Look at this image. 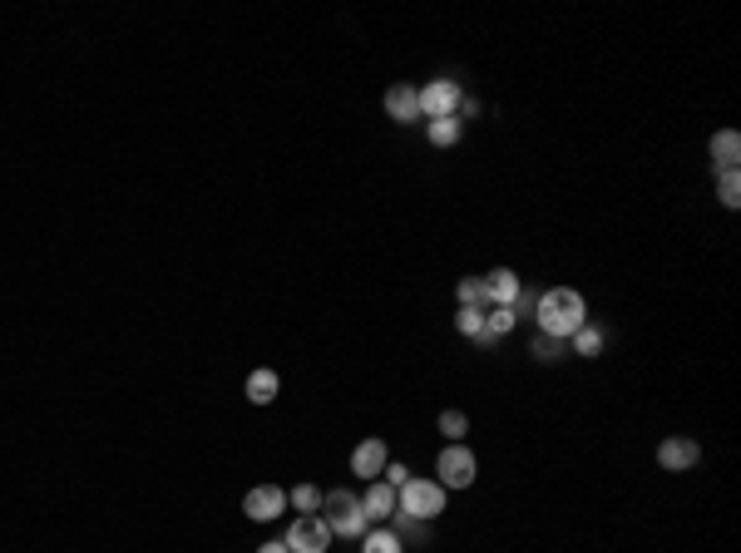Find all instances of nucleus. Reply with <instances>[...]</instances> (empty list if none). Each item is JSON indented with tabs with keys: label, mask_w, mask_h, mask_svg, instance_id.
<instances>
[{
	"label": "nucleus",
	"mask_w": 741,
	"mask_h": 553,
	"mask_svg": "<svg viewBox=\"0 0 741 553\" xmlns=\"http://www.w3.org/2000/svg\"><path fill=\"white\" fill-rule=\"evenodd\" d=\"M386 465H391V450H386V440H381V435H371V440H361V445L351 450V474H356L361 484L381 479Z\"/></svg>",
	"instance_id": "6e6552de"
},
{
	"label": "nucleus",
	"mask_w": 741,
	"mask_h": 553,
	"mask_svg": "<svg viewBox=\"0 0 741 553\" xmlns=\"http://www.w3.org/2000/svg\"><path fill=\"white\" fill-rule=\"evenodd\" d=\"M415 99H420V119H455L465 89H460L455 79H430V84L415 89Z\"/></svg>",
	"instance_id": "39448f33"
},
{
	"label": "nucleus",
	"mask_w": 741,
	"mask_h": 553,
	"mask_svg": "<svg viewBox=\"0 0 741 553\" xmlns=\"http://www.w3.org/2000/svg\"><path fill=\"white\" fill-rule=\"evenodd\" d=\"M435 430L445 435V445H465V435H470V415H465V410H440Z\"/></svg>",
	"instance_id": "f3484780"
},
{
	"label": "nucleus",
	"mask_w": 741,
	"mask_h": 553,
	"mask_svg": "<svg viewBox=\"0 0 741 553\" xmlns=\"http://www.w3.org/2000/svg\"><path fill=\"white\" fill-rule=\"evenodd\" d=\"M386 114H391L396 124H415V119H420L415 84H391V89H386Z\"/></svg>",
	"instance_id": "ddd939ff"
},
{
	"label": "nucleus",
	"mask_w": 741,
	"mask_h": 553,
	"mask_svg": "<svg viewBox=\"0 0 741 553\" xmlns=\"http://www.w3.org/2000/svg\"><path fill=\"white\" fill-rule=\"evenodd\" d=\"M455 297H460V307H490L485 302V277H460V287H455Z\"/></svg>",
	"instance_id": "412c9836"
},
{
	"label": "nucleus",
	"mask_w": 741,
	"mask_h": 553,
	"mask_svg": "<svg viewBox=\"0 0 741 553\" xmlns=\"http://www.w3.org/2000/svg\"><path fill=\"white\" fill-rule=\"evenodd\" d=\"M361 509H366V519L391 524V519H396V489H391L386 479H371V484H366V494H361Z\"/></svg>",
	"instance_id": "9b49d317"
},
{
	"label": "nucleus",
	"mask_w": 741,
	"mask_h": 553,
	"mask_svg": "<svg viewBox=\"0 0 741 553\" xmlns=\"http://www.w3.org/2000/svg\"><path fill=\"white\" fill-rule=\"evenodd\" d=\"M322 519H327L331 539H361V534L371 529V519H366V509H361V499H356L351 489L322 494Z\"/></svg>",
	"instance_id": "7ed1b4c3"
},
{
	"label": "nucleus",
	"mask_w": 741,
	"mask_h": 553,
	"mask_svg": "<svg viewBox=\"0 0 741 553\" xmlns=\"http://www.w3.org/2000/svg\"><path fill=\"white\" fill-rule=\"evenodd\" d=\"M475 479H480V460L470 445H445L435 455V484L440 489H470Z\"/></svg>",
	"instance_id": "20e7f679"
},
{
	"label": "nucleus",
	"mask_w": 741,
	"mask_h": 553,
	"mask_svg": "<svg viewBox=\"0 0 741 553\" xmlns=\"http://www.w3.org/2000/svg\"><path fill=\"white\" fill-rule=\"evenodd\" d=\"M257 553H292V549H287L282 539H272V544H262V549H257Z\"/></svg>",
	"instance_id": "393cba45"
},
{
	"label": "nucleus",
	"mask_w": 741,
	"mask_h": 553,
	"mask_svg": "<svg viewBox=\"0 0 741 553\" xmlns=\"http://www.w3.org/2000/svg\"><path fill=\"white\" fill-rule=\"evenodd\" d=\"M361 553H406V539L381 524V529H366V534H361Z\"/></svg>",
	"instance_id": "2eb2a0df"
},
{
	"label": "nucleus",
	"mask_w": 741,
	"mask_h": 553,
	"mask_svg": "<svg viewBox=\"0 0 741 553\" xmlns=\"http://www.w3.org/2000/svg\"><path fill=\"white\" fill-rule=\"evenodd\" d=\"M707 158H712V168H737L741 163V134L737 129H717V134L707 139Z\"/></svg>",
	"instance_id": "f8f14e48"
},
{
	"label": "nucleus",
	"mask_w": 741,
	"mask_h": 553,
	"mask_svg": "<svg viewBox=\"0 0 741 553\" xmlns=\"http://www.w3.org/2000/svg\"><path fill=\"white\" fill-rule=\"evenodd\" d=\"M243 514L252 524H272L277 514H287V489L282 484H252L243 494Z\"/></svg>",
	"instance_id": "0eeeda50"
},
{
	"label": "nucleus",
	"mask_w": 741,
	"mask_h": 553,
	"mask_svg": "<svg viewBox=\"0 0 741 553\" xmlns=\"http://www.w3.org/2000/svg\"><path fill=\"white\" fill-rule=\"evenodd\" d=\"M277 395H282V376H277V371L257 366V371L247 376V400H252V405H272Z\"/></svg>",
	"instance_id": "4468645a"
},
{
	"label": "nucleus",
	"mask_w": 741,
	"mask_h": 553,
	"mask_svg": "<svg viewBox=\"0 0 741 553\" xmlns=\"http://www.w3.org/2000/svg\"><path fill=\"white\" fill-rule=\"evenodd\" d=\"M519 297H524V282H519L514 267L485 272V302H490V307H519Z\"/></svg>",
	"instance_id": "9d476101"
},
{
	"label": "nucleus",
	"mask_w": 741,
	"mask_h": 553,
	"mask_svg": "<svg viewBox=\"0 0 741 553\" xmlns=\"http://www.w3.org/2000/svg\"><path fill=\"white\" fill-rule=\"evenodd\" d=\"M569 346H574V356H603V331L598 326H578L574 336H569Z\"/></svg>",
	"instance_id": "a211bd4d"
},
{
	"label": "nucleus",
	"mask_w": 741,
	"mask_h": 553,
	"mask_svg": "<svg viewBox=\"0 0 741 553\" xmlns=\"http://www.w3.org/2000/svg\"><path fill=\"white\" fill-rule=\"evenodd\" d=\"M292 553H327L331 549V529L322 514H297L287 524V539H282Z\"/></svg>",
	"instance_id": "423d86ee"
},
{
	"label": "nucleus",
	"mask_w": 741,
	"mask_h": 553,
	"mask_svg": "<svg viewBox=\"0 0 741 553\" xmlns=\"http://www.w3.org/2000/svg\"><path fill=\"white\" fill-rule=\"evenodd\" d=\"M381 479H386V484H391V489H401V484H406V479H411V470H406V465H401V460H396V465H386V470H381Z\"/></svg>",
	"instance_id": "b1692460"
},
{
	"label": "nucleus",
	"mask_w": 741,
	"mask_h": 553,
	"mask_svg": "<svg viewBox=\"0 0 741 553\" xmlns=\"http://www.w3.org/2000/svg\"><path fill=\"white\" fill-rule=\"evenodd\" d=\"M697 460H702V445H697L692 435H667V440H662V445H658V465H662V470H667V474H682V470H692Z\"/></svg>",
	"instance_id": "1a4fd4ad"
},
{
	"label": "nucleus",
	"mask_w": 741,
	"mask_h": 553,
	"mask_svg": "<svg viewBox=\"0 0 741 553\" xmlns=\"http://www.w3.org/2000/svg\"><path fill=\"white\" fill-rule=\"evenodd\" d=\"M569 351V341H554V336H534V356L539 361H559Z\"/></svg>",
	"instance_id": "5701e85b"
},
{
	"label": "nucleus",
	"mask_w": 741,
	"mask_h": 553,
	"mask_svg": "<svg viewBox=\"0 0 741 553\" xmlns=\"http://www.w3.org/2000/svg\"><path fill=\"white\" fill-rule=\"evenodd\" d=\"M287 504H292L297 514H322V489H317V484H297V489L287 494Z\"/></svg>",
	"instance_id": "aec40b11"
},
{
	"label": "nucleus",
	"mask_w": 741,
	"mask_h": 553,
	"mask_svg": "<svg viewBox=\"0 0 741 553\" xmlns=\"http://www.w3.org/2000/svg\"><path fill=\"white\" fill-rule=\"evenodd\" d=\"M425 134L435 149H455L460 134H465V119H425Z\"/></svg>",
	"instance_id": "dca6fc26"
},
{
	"label": "nucleus",
	"mask_w": 741,
	"mask_h": 553,
	"mask_svg": "<svg viewBox=\"0 0 741 553\" xmlns=\"http://www.w3.org/2000/svg\"><path fill=\"white\" fill-rule=\"evenodd\" d=\"M445 494H450V489H440L435 479L411 474V479L396 489V514H401V519H415V524H430V519L445 514Z\"/></svg>",
	"instance_id": "f03ea898"
},
{
	"label": "nucleus",
	"mask_w": 741,
	"mask_h": 553,
	"mask_svg": "<svg viewBox=\"0 0 741 553\" xmlns=\"http://www.w3.org/2000/svg\"><path fill=\"white\" fill-rule=\"evenodd\" d=\"M717 198H722V208H737L741 203V168H717Z\"/></svg>",
	"instance_id": "6ab92c4d"
},
{
	"label": "nucleus",
	"mask_w": 741,
	"mask_h": 553,
	"mask_svg": "<svg viewBox=\"0 0 741 553\" xmlns=\"http://www.w3.org/2000/svg\"><path fill=\"white\" fill-rule=\"evenodd\" d=\"M534 321H539V336L569 341L578 326H588V302H583V292H574V287H549L534 302Z\"/></svg>",
	"instance_id": "f257e3e1"
},
{
	"label": "nucleus",
	"mask_w": 741,
	"mask_h": 553,
	"mask_svg": "<svg viewBox=\"0 0 741 553\" xmlns=\"http://www.w3.org/2000/svg\"><path fill=\"white\" fill-rule=\"evenodd\" d=\"M455 331L485 341V312H480V307H460V312H455Z\"/></svg>",
	"instance_id": "4be33fe9"
}]
</instances>
